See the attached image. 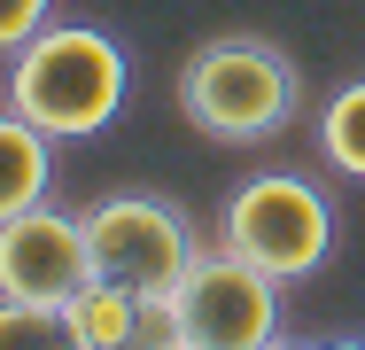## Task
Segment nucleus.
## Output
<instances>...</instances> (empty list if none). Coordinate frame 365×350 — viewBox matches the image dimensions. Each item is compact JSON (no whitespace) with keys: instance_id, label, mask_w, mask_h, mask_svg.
<instances>
[{"instance_id":"9","label":"nucleus","mask_w":365,"mask_h":350,"mask_svg":"<svg viewBox=\"0 0 365 350\" xmlns=\"http://www.w3.org/2000/svg\"><path fill=\"white\" fill-rule=\"evenodd\" d=\"M319 156H327L342 179H365V78H350V86L319 109Z\"/></svg>"},{"instance_id":"3","label":"nucleus","mask_w":365,"mask_h":350,"mask_svg":"<svg viewBox=\"0 0 365 350\" xmlns=\"http://www.w3.org/2000/svg\"><path fill=\"white\" fill-rule=\"evenodd\" d=\"M218 241L288 288V280H311L327 265V249H334V203L303 171H257V179H241L225 195Z\"/></svg>"},{"instance_id":"4","label":"nucleus","mask_w":365,"mask_h":350,"mask_svg":"<svg viewBox=\"0 0 365 350\" xmlns=\"http://www.w3.org/2000/svg\"><path fill=\"white\" fill-rule=\"evenodd\" d=\"M171 335L179 350H264L280 343V280L257 273L233 249H195V265L171 280Z\"/></svg>"},{"instance_id":"8","label":"nucleus","mask_w":365,"mask_h":350,"mask_svg":"<svg viewBox=\"0 0 365 350\" xmlns=\"http://www.w3.org/2000/svg\"><path fill=\"white\" fill-rule=\"evenodd\" d=\"M55 187V133H39L24 109H0V218L47 203Z\"/></svg>"},{"instance_id":"5","label":"nucleus","mask_w":365,"mask_h":350,"mask_svg":"<svg viewBox=\"0 0 365 350\" xmlns=\"http://www.w3.org/2000/svg\"><path fill=\"white\" fill-rule=\"evenodd\" d=\"M86 218V249H93V273L133 288V296H171V280L195 265V226L179 218V203L163 195H101V203L78 210Z\"/></svg>"},{"instance_id":"10","label":"nucleus","mask_w":365,"mask_h":350,"mask_svg":"<svg viewBox=\"0 0 365 350\" xmlns=\"http://www.w3.org/2000/svg\"><path fill=\"white\" fill-rule=\"evenodd\" d=\"M47 8H55V0H0V55H16V47L47 24Z\"/></svg>"},{"instance_id":"11","label":"nucleus","mask_w":365,"mask_h":350,"mask_svg":"<svg viewBox=\"0 0 365 350\" xmlns=\"http://www.w3.org/2000/svg\"><path fill=\"white\" fill-rule=\"evenodd\" d=\"M47 327H55L47 311H24V304H8V296H0V343H24V335H47Z\"/></svg>"},{"instance_id":"6","label":"nucleus","mask_w":365,"mask_h":350,"mask_svg":"<svg viewBox=\"0 0 365 350\" xmlns=\"http://www.w3.org/2000/svg\"><path fill=\"white\" fill-rule=\"evenodd\" d=\"M86 280H93L86 218L47 210V203L0 218V296H8V304H24V311H47V319H55Z\"/></svg>"},{"instance_id":"1","label":"nucleus","mask_w":365,"mask_h":350,"mask_svg":"<svg viewBox=\"0 0 365 350\" xmlns=\"http://www.w3.org/2000/svg\"><path fill=\"white\" fill-rule=\"evenodd\" d=\"M8 109L55 140H93L125 109V47L93 24H39L8 55Z\"/></svg>"},{"instance_id":"7","label":"nucleus","mask_w":365,"mask_h":350,"mask_svg":"<svg viewBox=\"0 0 365 350\" xmlns=\"http://www.w3.org/2000/svg\"><path fill=\"white\" fill-rule=\"evenodd\" d=\"M55 335L71 350H125V343H140V296L93 273L71 304L55 311Z\"/></svg>"},{"instance_id":"2","label":"nucleus","mask_w":365,"mask_h":350,"mask_svg":"<svg viewBox=\"0 0 365 350\" xmlns=\"http://www.w3.org/2000/svg\"><path fill=\"white\" fill-rule=\"evenodd\" d=\"M179 117L202 140H225V148H249V140L288 133V117L303 109V78L295 63L272 47V39H249V31H225V39H202L187 63H179Z\"/></svg>"}]
</instances>
